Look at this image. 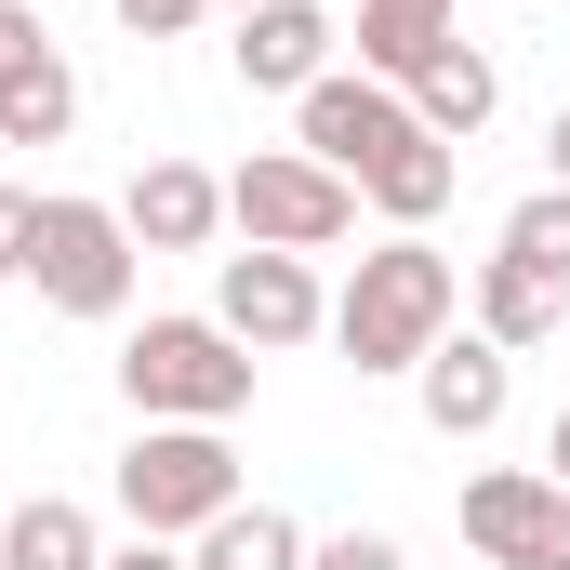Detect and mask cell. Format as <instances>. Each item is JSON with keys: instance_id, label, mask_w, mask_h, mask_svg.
Segmentation results:
<instances>
[{"instance_id": "obj_1", "label": "cell", "mask_w": 570, "mask_h": 570, "mask_svg": "<svg viewBox=\"0 0 570 570\" xmlns=\"http://www.w3.org/2000/svg\"><path fill=\"white\" fill-rule=\"evenodd\" d=\"M451 318H464V266L438 239H372L358 279L332 292V345L358 372H425L438 345H451Z\"/></svg>"}, {"instance_id": "obj_2", "label": "cell", "mask_w": 570, "mask_h": 570, "mask_svg": "<svg viewBox=\"0 0 570 570\" xmlns=\"http://www.w3.org/2000/svg\"><path fill=\"white\" fill-rule=\"evenodd\" d=\"M120 399L146 425H239L253 412V345L226 318H146L120 345Z\"/></svg>"}, {"instance_id": "obj_3", "label": "cell", "mask_w": 570, "mask_h": 570, "mask_svg": "<svg viewBox=\"0 0 570 570\" xmlns=\"http://www.w3.org/2000/svg\"><path fill=\"white\" fill-rule=\"evenodd\" d=\"M226 504H239L226 425H146L134 451H120V518H134V544H199Z\"/></svg>"}, {"instance_id": "obj_4", "label": "cell", "mask_w": 570, "mask_h": 570, "mask_svg": "<svg viewBox=\"0 0 570 570\" xmlns=\"http://www.w3.org/2000/svg\"><path fill=\"white\" fill-rule=\"evenodd\" d=\"M134 226H120V199H80V186H40V239H27V279L53 318H120L134 305Z\"/></svg>"}, {"instance_id": "obj_5", "label": "cell", "mask_w": 570, "mask_h": 570, "mask_svg": "<svg viewBox=\"0 0 570 570\" xmlns=\"http://www.w3.org/2000/svg\"><path fill=\"white\" fill-rule=\"evenodd\" d=\"M226 226L253 253H332V239H358V186L332 159H305V146H253L226 173Z\"/></svg>"}, {"instance_id": "obj_6", "label": "cell", "mask_w": 570, "mask_h": 570, "mask_svg": "<svg viewBox=\"0 0 570 570\" xmlns=\"http://www.w3.org/2000/svg\"><path fill=\"white\" fill-rule=\"evenodd\" d=\"M412 134H425V120H412V94H399V80H372V67H332V80H305V94H292V146H305V159H332L345 186H358L385 146H412Z\"/></svg>"}, {"instance_id": "obj_7", "label": "cell", "mask_w": 570, "mask_h": 570, "mask_svg": "<svg viewBox=\"0 0 570 570\" xmlns=\"http://www.w3.org/2000/svg\"><path fill=\"white\" fill-rule=\"evenodd\" d=\"M464 544H478V570H570V491L544 464L464 478Z\"/></svg>"}, {"instance_id": "obj_8", "label": "cell", "mask_w": 570, "mask_h": 570, "mask_svg": "<svg viewBox=\"0 0 570 570\" xmlns=\"http://www.w3.org/2000/svg\"><path fill=\"white\" fill-rule=\"evenodd\" d=\"M213 318H226L253 358H292L305 332H332V292H318L305 253H253V239H239V253L213 266Z\"/></svg>"}, {"instance_id": "obj_9", "label": "cell", "mask_w": 570, "mask_h": 570, "mask_svg": "<svg viewBox=\"0 0 570 570\" xmlns=\"http://www.w3.org/2000/svg\"><path fill=\"white\" fill-rule=\"evenodd\" d=\"M67 120H80V67L27 0H0V146H67Z\"/></svg>"}, {"instance_id": "obj_10", "label": "cell", "mask_w": 570, "mask_h": 570, "mask_svg": "<svg viewBox=\"0 0 570 570\" xmlns=\"http://www.w3.org/2000/svg\"><path fill=\"white\" fill-rule=\"evenodd\" d=\"M412 399H425V425H438V438H491L504 412H518V358H504V345L464 318L425 372H412Z\"/></svg>"}, {"instance_id": "obj_11", "label": "cell", "mask_w": 570, "mask_h": 570, "mask_svg": "<svg viewBox=\"0 0 570 570\" xmlns=\"http://www.w3.org/2000/svg\"><path fill=\"white\" fill-rule=\"evenodd\" d=\"M120 226H134V253H213V226H226V173H199V159H146L134 186H120Z\"/></svg>"}, {"instance_id": "obj_12", "label": "cell", "mask_w": 570, "mask_h": 570, "mask_svg": "<svg viewBox=\"0 0 570 570\" xmlns=\"http://www.w3.org/2000/svg\"><path fill=\"white\" fill-rule=\"evenodd\" d=\"M226 67H239L253 94H305V80H332V13H318V0H266V13H239Z\"/></svg>"}, {"instance_id": "obj_13", "label": "cell", "mask_w": 570, "mask_h": 570, "mask_svg": "<svg viewBox=\"0 0 570 570\" xmlns=\"http://www.w3.org/2000/svg\"><path fill=\"white\" fill-rule=\"evenodd\" d=\"M464 318H478L504 358H531V345H558V332H570V292H558V279H531L518 253H478V279H464Z\"/></svg>"}, {"instance_id": "obj_14", "label": "cell", "mask_w": 570, "mask_h": 570, "mask_svg": "<svg viewBox=\"0 0 570 570\" xmlns=\"http://www.w3.org/2000/svg\"><path fill=\"white\" fill-rule=\"evenodd\" d=\"M399 94H412V120H425L438 146H464V134H491V107H504V67H491L478 40H438V53L399 80Z\"/></svg>"}, {"instance_id": "obj_15", "label": "cell", "mask_w": 570, "mask_h": 570, "mask_svg": "<svg viewBox=\"0 0 570 570\" xmlns=\"http://www.w3.org/2000/svg\"><path fill=\"white\" fill-rule=\"evenodd\" d=\"M451 186H464V159H451V146H438V134H412V146H385V159L358 173V199H372V213H385L399 239H425L438 213H451Z\"/></svg>"}, {"instance_id": "obj_16", "label": "cell", "mask_w": 570, "mask_h": 570, "mask_svg": "<svg viewBox=\"0 0 570 570\" xmlns=\"http://www.w3.org/2000/svg\"><path fill=\"white\" fill-rule=\"evenodd\" d=\"M0 570H107V531H94V504H67V491L13 504V518H0Z\"/></svg>"}, {"instance_id": "obj_17", "label": "cell", "mask_w": 570, "mask_h": 570, "mask_svg": "<svg viewBox=\"0 0 570 570\" xmlns=\"http://www.w3.org/2000/svg\"><path fill=\"white\" fill-rule=\"evenodd\" d=\"M186 570H305V518H279V504H226V518L186 544Z\"/></svg>"}, {"instance_id": "obj_18", "label": "cell", "mask_w": 570, "mask_h": 570, "mask_svg": "<svg viewBox=\"0 0 570 570\" xmlns=\"http://www.w3.org/2000/svg\"><path fill=\"white\" fill-rule=\"evenodd\" d=\"M438 40H451V0H358V67L372 80H412Z\"/></svg>"}, {"instance_id": "obj_19", "label": "cell", "mask_w": 570, "mask_h": 570, "mask_svg": "<svg viewBox=\"0 0 570 570\" xmlns=\"http://www.w3.org/2000/svg\"><path fill=\"white\" fill-rule=\"evenodd\" d=\"M504 253H518L531 279H558V292H570V186H531V199L504 213Z\"/></svg>"}, {"instance_id": "obj_20", "label": "cell", "mask_w": 570, "mask_h": 570, "mask_svg": "<svg viewBox=\"0 0 570 570\" xmlns=\"http://www.w3.org/2000/svg\"><path fill=\"white\" fill-rule=\"evenodd\" d=\"M305 570H412V558H399V531H332V544H305Z\"/></svg>"}, {"instance_id": "obj_21", "label": "cell", "mask_w": 570, "mask_h": 570, "mask_svg": "<svg viewBox=\"0 0 570 570\" xmlns=\"http://www.w3.org/2000/svg\"><path fill=\"white\" fill-rule=\"evenodd\" d=\"M27 239H40V186H0V279H27Z\"/></svg>"}, {"instance_id": "obj_22", "label": "cell", "mask_w": 570, "mask_h": 570, "mask_svg": "<svg viewBox=\"0 0 570 570\" xmlns=\"http://www.w3.org/2000/svg\"><path fill=\"white\" fill-rule=\"evenodd\" d=\"M199 13H213V0H120V27H134V40H186Z\"/></svg>"}, {"instance_id": "obj_23", "label": "cell", "mask_w": 570, "mask_h": 570, "mask_svg": "<svg viewBox=\"0 0 570 570\" xmlns=\"http://www.w3.org/2000/svg\"><path fill=\"white\" fill-rule=\"evenodd\" d=\"M544 186H570V107L544 120Z\"/></svg>"}, {"instance_id": "obj_24", "label": "cell", "mask_w": 570, "mask_h": 570, "mask_svg": "<svg viewBox=\"0 0 570 570\" xmlns=\"http://www.w3.org/2000/svg\"><path fill=\"white\" fill-rule=\"evenodd\" d=\"M544 478L570 491V399H558V425H544Z\"/></svg>"}, {"instance_id": "obj_25", "label": "cell", "mask_w": 570, "mask_h": 570, "mask_svg": "<svg viewBox=\"0 0 570 570\" xmlns=\"http://www.w3.org/2000/svg\"><path fill=\"white\" fill-rule=\"evenodd\" d=\"M107 570H186V558H173V544H120Z\"/></svg>"}, {"instance_id": "obj_26", "label": "cell", "mask_w": 570, "mask_h": 570, "mask_svg": "<svg viewBox=\"0 0 570 570\" xmlns=\"http://www.w3.org/2000/svg\"><path fill=\"white\" fill-rule=\"evenodd\" d=\"M213 13H226V27H239V13H266V0H213Z\"/></svg>"}, {"instance_id": "obj_27", "label": "cell", "mask_w": 570, "mask_h": 570, "mask_svg": "<svg viewBox=\"0 0 570 570\" xmlns=\"http://www.w3.org/2000/svg\"><path fill=\"white\" fill-rule=\"evenodd\" d=\"M0 518H13V504H0Z\"/></svg>"}, {"instance_id": "obj_28", "label": "cell", "mask_w": 570, "mask_h": 570, "mask_svg": "<svg viewBox=\"0 0 570 570\" xmlns=\"http://www.w3.org/2000/svg\"><path fill=\"white\" fill-rule=\"evenodd\" d=\"M558 345H570V332H558Z\"/></svg>"}]
</instances>
